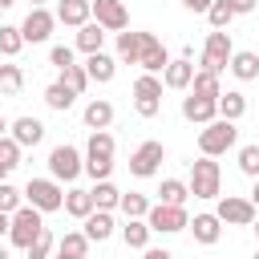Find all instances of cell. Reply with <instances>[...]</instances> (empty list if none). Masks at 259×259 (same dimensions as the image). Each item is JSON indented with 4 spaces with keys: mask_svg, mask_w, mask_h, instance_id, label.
I'll return each mask as SVG.
<instances>
[{
    "mask_svg": "<svg viewBox=\"0 0 259 259\" xmlns=\"http://www.w3.org/2000/svg\"><path fill=\"white\" fill-rule=\"evenodd\" d=\"M113 150H117V142H113L109 130H89V142H85L81 154H85V174L93 182H101V178L113 174Z\"/></svg>",
    "mask_w": 259,
    "mask_h": 259,
    "instance_id": "cell-1",
    "label": "cell"
},
{
    "mask_svg": "<svg viewBox=\"0 0 259 259\" xmlns=\"http://www.w3.org/2000/svg\"><path fill=\"white\" fill-rule=\"evenodd\" d=\"M235 146H239V125L227 117H214L198 130V154H206V158H223Z\"/></svg>",
    "mask_w": 259,
    "mask_h": 259,
    "instance_id": "cell-2",
    "label": "cell"
},
{
    "mask_svg": "<svg viewBox=\"0 0 259 259\" xmlns=\"http://www.w3.org/2000/svg\"><path fill=\"white\" fill-rule=\"evenodd\" d=\"M186 186H190L194 198H219V194H223V166H219L214 158L198 154V158L190 162V178H186Z\"/></svg>",
    "mask_w": 259,
    "mask_h": 259,
    "instance_id": "cell-3",
    "label": "cell"
},
{
    "mask_svg": "<svg viewBox=\"0 0 259 259\" xmlns=\"http://www.w3.org/2000/svg\"><path fill=\"white\" fill-rule=\"evenodd\" d=\"M81 174H85V154H81L73 142H61V146L49 150V178H57L61 186H65V182L73 186Z\"/></svg>",
    "mask_w": 259,
    "mask_h": 259,
    "instance_id": "cell-4",
    "label": "cell"
},
{
    "mask_svg": "<svg viewBox=\"0 0 259 259\" xmlns=\"http://www.w3.org/2000/svg\"><path fill=\"white\" fill-rule=\"evenodd\" d=\"M24 202L28 206H36L40 214H53V210H61L65 206V186L57 182V178H28L24 182Z\"/></svg>",
    "mask_w": 259,
    "mask_h": 259,
    "instance_id": "cell-5",
    "label": "cell"
},
{
    "mask_svg": "<svg viewBox=\"0 0 259 259\" xmlns=\"http://www.w3.org/2000/svg\"><path fill=\"white\" fill-rule=\"evenodd\" d=\"M40 231H45V214H40L36 206L20 202V206L12 210V219H8V243L24 251V247H28V243H32Z\"/></svg>",
    "mask_w": 259,
    "mask_h": 259,
    "instance_id": "cell-6",
    "label": "cell"
},
{
    "mask_svg": "<svg viewBox=\"0 0 259 259\" xmlns=\"http://www.w3.org/2000/svg\"><path fill=\"white\" fill-rule=\"evenodd\" d=\"M231 53H235L231 32H227V28H210L206 40H202V57H198V65H202L206 73H223V69L231 65Z\"/></svg>",
    "mask_w": 259,
    "mask_h": 259,
    "instance_id": "cell-7",
    "label": "cell"
},
{
    "mask_svg": "<svg viewBox=\"0 0 259 259\" xmlns=\"http://www.w3.org/2000/svg\"><path fill=\"white\" fill-rule=\"evenodd\" d=\"M162 77L158 73H142L138 81H134V113L138 117H158V109H162Z\"/></svg>",
    "mask_w": 259,
    "mask_h": 259,
    "instance_id": "cell-8",
    "label": "cell"
},
{
    "mask_svg": "<svg viewBox=\"0 0 259 259\" xmlns=\"http://www.w3.org/2000/svg\"><path fill=\"white\" fill-rule=\"evenodd\" d=\"M146 223L154 235H178V231H186L190 214H186V206H174V202H150Z\"/></svg>",
    "mask_w": 259,
    "mask_h": 259,
    "instance_id": "cell-9",
    "label": "cell"
},
{
    "mask_svg": "<svg viewBox=\"0 0 259 259\" xmlns=\"http://www.w3.org/2000/svg\"><path fill=\"white\" fill-rule=\"evenodd\" d=\"M53 28H57V16H53L49 4H32L28 16L20 20V36H24V45H45V40L53 36Z\"/></svg>",
    "mask_w": 259,
    "mask_h": 259,
    "instance_id": "cell-10",
    "label": "cell"
},
{
    "mask_svg": "<svg viewBox=\"0 0 259 259\" xmlns=\"http://www.w3.org/2000/svg\"><path fill=\"white\" fill-rule=\"evenodd\" d=\"M214 214H219V223H227V227H251L259 210H255L251 198H243V194H219V198H214Z\"/></svg>",
    "mask_w": 259,
    "mask_h": 259,
    "instance_id": "cell-11",
    "label": "cell"
},
{
    "mask_svg": "<svg viewBox=\"0 0 259 259\" xmlns=\"http://www.w3.org/2000/svg\"><path fill=\"white\" fill-rule=\"evenodd\" d=\"M162 162H166V146L162 142H142L134 154H130V174L134 178H154L158 170H162Z\"/></svg>",
    "mask_w": 259,
    "mask_h": 259,
    "instance_id": "cell-12",
    "label": "cell"
},
{
    "mask_svg": "<svg viewBox=\"0 0 259 259\" xmlns=\"http://www.w3.org/2000/svg\"><path fill=\"white\" fill-rule=\"evenodd\" d=\"M89 8H93V20H97L105 32H121V28H130V12H125L121 0H89Z\"/></svg>",
    "mask_w": 259,
    "mask_h": 259,
    "instance_id": "cell-13",
    "label": "cell"
},
{
    "mask_svg": "<svg viewBox=\"0 0 259 259\" xmlns=\"http://www.w3.org/2000/svg\"><path fill=\"white\" fill-rule=\"evenodd\" d=\"M138 65H142V73H158V77H162V69L170 65V53H166V45H162L154 32H142V53H138Z\"/></svg>",
    "mask_w": 259,
    "mask_h": 259,
    "instance_id": "cell-14",
    "label": "cell"
},
{
    "mask_svg": "<svg viewBox=\"0 0 259 259\" xmlns=\"http://www.w3.org/2000/svg\"><path fill=\"white\" fill-rule=\"evenodd\" d=\"M186 231H190L194 243H202V247H214V243L223 239V223H219L214 210H198V214L186 223Z\"/></svg>",
    "mask_w": 259,
    "mask_h": 259,
    "instance_id": "cell-15",
    "label": "cell"
},
{
    "mask_svg": "<svg viewBox=\"0 0 259 259\" xmlns=\"http://www.w3.org/2000/svg\"><path fill=\"white\" fill-rule=\"evenodd\" d=\"M81 231H85L89 243H105V239L117 235V219H113V210H93V214L81 219Z\"/></svg>",
    "mask_w": 259,
    "mask_h": 259,
    "instance_id": "cell-16",
    "label": "cell"
},
{
    "mask_svg": "<svg viewBox=\"0 0 259 259\" xmlns=\"http://www.w3.org/2000/svg\"><path fill=\"white\" fill-rule=\"evenodd\" d=\"M8 134L20 142V150H28V146H40V142H45V121L32 117V113H24V117L8 121Z\"/></svg>",
    "mask_w": 259,
    "mask_h": 259,
    "instance_id": "cell-17",
    "label": "cell"
},
{
    "mask_svg": "<svg viewBox=\"0 0 259 259\" xmlns=\"http://www.w3.org/2000/svg\"><path fill=\"white\" fill-rule=\"evenodd\" d=\"M190 81H194V65H190L186 57H170V65L162 69V85L174 89V93H186Z\"/></svg>",
    "mask_w": 259,
    "mask_h": 259,
    "instance_id": "cell-18",
    "label": "cell"
},
{
    "mask_svg": "<svg viewBox=\"0 0 259 259\" xmlns=\"http://www.w3.org/2000/svg\"><path fill=\"white\" fill-rule=\"evenodd\" d=\"M182 117L194 121V125H206V121L219 117V101H214V97H194V93H186V97H182Z\"/></svg>",
    "mask_w": 259,
    "mask_h": 259,
    "instance_id": "cell-19",
    "label": "cell"
},
{
    "mask_svg": "<svg viewBox=\"0 0 259 259\" xmlns=\"http://www.w3.org/2000/svg\"><path fill=\"white\" fill-rule=\"evenodd\" d=\"M53 16H57V24H65V28H81L85 20H93V8H89V0H57Z\"/></svg>",
    "mask_w": 259,
    "mask_h": 259,
    "instance_id": "cell-20",
    "label": "cell"
},
{
    "mask_svg": "<svg viewBox=\"0 0 259 259\" xmlns=\"http://www.w3.org/2000/svg\"><path fill=\"white\" fill-rule=\"evenodd\" d=\"M85 73H89V81L109 85V81L117 77V57H109L105 49H101V53H89V57H85Z\"/></svg>",
    "mask_w": 259,
    "mask_h": 259,
    "instance_id": "cell-21",
    "label": "cell"
},
{
    "mask_svg": "<svg viewBox=\"0 0 259 259\" xmlns=\"http://www.w3.org/2000/svg\"><path fill=\"white\" fill-rule=\"evenodd\" d=\"M81 121H85V130H109V125H113V101H105V97L85 101Z\"/></svg>",
    "mask_w": 259,
    "mask_h": 259,
    "instance_id": "cell-22",
    "label": "cell"
},
{
    "mask_svg": "<svg viewBox=\"0 0 259 259\" xmlns=\"http://www.w3.org/2000/svg\"><path fill=\"white\" fill-rule=\"evenodd\" d=\"M73 49H77V53H85V57H89V53H101V49H105V28H101L97 20H85V24L77 28Z\"/></svg>",
    "mask_w": 259,
    "mask_h": 259,
    "instance_id": "cell-23",
    "label": "cell"
},
{
    "mask_svg": "<svg viewBox=\"0 0 259 259\" xmlns=\"http://www.w3.org/2000/svg\"><path fill=\"white\" fill-rule=\"evenodd\" d=\"M117 231H121V243H125L130 251H146V247H150V235H154L146 219H125Z\"/></svg>",
    "mask_w": 259,
    "mask_h": 259,
    "instance_id": "cell-24",
    "label": "cell"
},
{
    "mask_svg": "<svg viewBox=\"0 0 259 259\" xmlns=\"http://www.w3.org/2000/svg\"><path fill=\"white\" fill-rule=\"evenodd\" d=\"M227 69L235 73V81H255V77H259V53H251V49H235Z\"/></svg>",
    "mask_w": 259,
    "mask_h": 259,
    "instance_id": "cell-25",
    "label": "cell"
},
{
    "mask_svg": "<svg viewBox=\"0 0 259 259\" xmlns=\"http://www.w3.org/2000/svg\"><path fill=\"white\" fill-rule=\"evenodd\" d=\"M138 53H142V32H134V28H121L117 32V65H138Z\"/></svg>",
    "mask_w": 259,
    "mask_h": 259,
    "instance_id": "cell-26",
    "label": "cell"
},
{
    "mask_svg": "<svg viewBox=\"0 0 259 259\" xmlns=\"http://www.w3.org/2000/svg\"><path fill=\"white\" fill-rule=\"evenodd\" d=\"M65 214H73V219H85V214H93V194L85 190V186H69L65 190V206H61Z\"/></svg>",
    "mask_w": 259,
    "mask_h": 259,
    "instance_id": "cell-27",
    "label": "cell"
},
{
    "mask_svg": "<svg viewBox=\"0 0 259 259\" xmlns=\"http://www.w3.org/2000/svg\"><path fill=\"white\" fill-rule=\"evenodd\" d=\"M73 101H77V93H73V89H69L61 77H57L53 85H45V105H49V109L65 113V109H73Z\"/></svg>",
    "mask_w": 259,
    "mask_h": 259,
    "instance_id": "cell-28",
    "label": "cell"
},
{
    "mask_svg": "<svg viewBox=\"0 0 259 259\" xmlns=\"http://www.w3.org/2000/svg\"><path fill=\"white\" fill-rule=\"evenodd\" d=\"M89 194H93V210H117V202H121V190H117L109 178L93 182V186H89Z\"/></svg>",
    "mask_w": 259,
    "mask_h": 259,
    "instance_id": "cell-29",
    "label": "cell"
},
{
    "mask_svg": "<svg viewBox=\"0 0 259 259\" xmlns=\"http://www.w3.org/2000/svg\"><path fill=\"white\" fill-rule=\"evenodd\" d=\"M57 255H69V259H89V239L85 231H65L57 239Z\"/></svg>",
    "mask_w": 259,
    "mask_h": 259,
    "instance_id": "cell-30",
    "label": "cell"
},
{
    "mask_svg": "<svg viewBox=\"0 0 259 259\" xmlns=\"http://www.w3.org/2000/svg\"><path fill=\"white\" fill-rule=\"evenodd\" d=\"M186 93H194V97H214V101H219V93H223V81H219V73L194 69V81H190V89H186Z\"/></svg>",
    "mask_w": 259,
    "mask_h": 259,
    "instance_id": "cell-31",
    "label": "cell"
},
{
    "mask_svg": "<svg viewBox=\"0 0 259 259\" xmlns=\"http://www.w3.org/2000/svg\"><path fill=\"white\" fill-rule=\"evenodd\" d=\"M247 113V97L239 93V89H227V93H219V117H227V121H239Z\"/></svg>",
    "mask_w": 259,
    "mask_h": 259,
    "instance_id": "cell-32",
    "label": "cell"
},
{
    "mask_svg": "<svg viewBox=\"0 0 259 259\" xmlns=\"http://www.w3.org/2000/svg\"><path fill=\"white\" fill-rule=\"evenodd\" d=\"M186 198H190V186H186L182 178H162V186H158V202L186 206Z\"/></svg>",
    "mask_w": 259,
    "mask_h": 259,
    "instance_id": "cell-33",
    "label": "cell"
},
{
    "mask_svg": "<svg viewBox=\"0 0 259 259\" xmlns=\"http://www.w3.org/2000/svg\"><path fill=\"white\" fill-rule=\"evenodd\" d=\"M24 89V69L20 65H0V97H16Z\"/></svg>",
    "mask_w": 259,
    "mask_h": 259,
    "instance_id": "cell-34",
    "label": "cell"
},
{
    "mask_svg": "<svg viewBox=\"0 0 259 259\" xmlns=\"http://www.w3.org/2000/svg\"><path fill=\"white\" fill-rule=\"evenodd\" d=\"M117 210L125 214V219H146V210H150V198L146 194H138V190H121V202H117Z\"/></svg>",
    "mask_w": 259,
    "mask_h": 259,
    "instance_id": "cell-35",
    "label": "cell"
},
{
    "mask_svg": "<svg viewBox=\"0 0 259 259\" xmlns=\"http://www.w3.org/2000/svg\"><path fill=\"white\" fill-rule=\"evenodd\" d=\"M53 251H57V235H53L49 227H45V231L24 247V255H28V259H53Z\"/></svg>",
    "mask_w": 259,
    "mask_h": 259,
    "instance_id": "cell-36",
    "label": "cell"
},
{
    "mask_svg": "<svg viewBox=\"0 0 259 259\" xmlns=\"http://www.w3.org/2000/svg\"><path fill=\"white\" fill-rule=\"evenodd\" d=\"M61 81H65V85H69V89H73L77 97H81V93H85V89L93 85V81H89V73H85V65H77V61L61 69Z\"/></svg>",
    "mask_w": 259,
    "mask_h": 259,
    "instance_id": "cell-37",
    "label": "cell"
},
{
    "mask_svg": "<svg viewBox=\"0 0 259 259\" xmlns=\"http://www.w3.org/2000/svg\"><path fill=\"white\" fill-rule=\"evenodd\" d=\"M20 49H24L20 24H0V57H16Z\"/></svg>",
    "mask_w": 259,
    "mask_h": 259,
    "instance_id": "cell-38",
    "label": "cell"
},
{
    "mask_svg": "<svg viewBox=\"0 0 259 259\" xmlns=\"http://www.w3.org/2000/svg\"><path fill=\"white\" fill-rule=\"evenodd\" d=\"M20 154H24V150H20V142H16L12 134H4V138H0V166H4L8 174L20 166Z\"/></svg>",
    "mask_w": 259,
    "mask_h": 259,
    "instance_id": "cell-39",
    "label": "cell"
},
{
    "mask_svg": "<svg viewBox=\"0 0 259 259\" xmlns=\"http://www.w3.org/2000/svg\"><path fill=\"white\" fill-rule=\"evenodd\" d=\"M239 170H243L247 178H259V142L239 146Z\"/></svg>",
    "mask_w": 259,
    "mask_h": 259,
    "instance_id": "cell-40",
    "label": "cell"
},
{
    "mask_svg": "<svg viewBox=\"0 0 259 259\" xmlns=\"http://www.w3.org/2000/svg\"><path fill=\"white\" fill-rule=\"evenodd\" d=\"M202 16L210 20V28H227V24L235 20V12H231V4H227V0H210V8H206Z\"/></svg>",
    "mask_w": 259,
    "mask_h": 259,
    "instance_id": "cell-41",
    "label": "cell"
},
{
    "mask_svg": "<svg viewBox=\"0 0 259 259\" xmlns=\"http://www.w3.org/2000/svg\"><path fill=\"white\" fill-rule=\"evenodd\" d=\"M20 202H24V190H16V186L4 178V182H0V210H4V214H12Z\"/></svg>",
    "mask_w": 259,
    "mask_h": 259,
    "instance_id": "cell-42",
    "label": "cell"
},
{
    "mask_svg": "<svg viewBox=\"0 0 259 259\" xmlns=\"http://www.w3.org/2000/svg\"><path fill=\"white\" fill-rule=\"evenodd\" d=\"M73 53H77L73 45H53V49H49V65H57V69H65V65H73V61H77Z\"/></svg>",
    "mask_w": 259,
    "mask_h": 259,
    "instance_id": "cell-43",
    "label": "cell"
},
{
    "mask_svg": "<svg viewBox=\"0 0 259 259\" xmlns=\"http://www.w3.org/2000/svg\"><path fill=\"white\" fill-rule=\"evenodd\" d=\"M227 4H231V12H235V16H247V12H255V8H259V0H227Z\"/></svg>",
    "mask_w": 259,
    "mask_h": 259,
    "instance_id": "cell-44",
    "label": "cell"
},
{
    "mask_svg": "<svg viewBox=\"0 0 259 259\" xmlns=\"http://www.w3.org/2000/svg\"><path fill=\"white\" fill-rule=\"evenodd\" d=\"M142 259H174V255H170L166 247H146V251H142Z\"/></svg>",
    "mask_w": 259,
    "mask_h": 259,
    "instance_id": "cell-45",
    "label": "cell"
},
{
    "mask_svg": "<svg viewBox=\"0 0 259 259\" xmlns=\"http://www.w3.org/2000/svg\"><path fill=\"white\" fill-rule=\"evenodd\" d=\"M182 8H186V12H206L210 0H182Z\"/></svg>",
    "mask_w": 259,
    "mask_h": 259,
    "instance_id": "cell-46",
    "label": "cell"
},
{
    "mask_svg": "<svg viewBox=\"0 0 259 259\" xmlns=\"http://www.w3.org/2000/svg\"><path fill=\"white\" fill-rule=\"evenodd\" d=\"M247 198H251V206L259 210V178H255V186H251V194H247Z\"/></svg>",
    "mask_w": 259,
    "mask_h": 259,
    "instance_id": "cell-47",
    "label": "cell"
},
{
    "mask_svg": "<svg viewBox=\"0 0 259 259\" xmlns=\"http://www.w3.org/2000/svg\"><path fill=\"white\" fill-rule=\"evenodd\" d=\"M8 219H12V214H4V210H0V239H8Z\"/></svg>",
    "mask_w": 259,
    "mask_h": 259,
    "instance_id": "cell-48",
    "label": "cell"
},
{
    "mask_svg": "<svg viewBox=\"0 0 259 259\" xmlns=\"http://www.w3.org/2000/svg\"><path fill=\"white\" fill-rule=\"evenodd\" d=\"M4 134H8V117L0 113V138H4Z\"/></svg>",
    "mask_w": 259,
    "mask_h": 259,
    "instance_id": "cell-49",
    "label": "cell"
},
{
    "mask_svg": "<svg viewBox=\"0 0 259 259\" xmlns=\"http://www.w3.org/2000/svg\"><path fill=\"white\" fill-rule=\"evenodd\" d=\"M12 4H16V0H0V12H8V8H12Z\"/></svg>",
    "mask_w": 259,
    "mask_h": 259,
    "instance_id": "cell-50",
    "label": "cell"
},
{
    "mask_svg": "<svg viewBox=\"0 0 259 259\" xmlns=\"http://www.w3.org/2000/svg\"><path fill=\"white\" fill-rule=\"evenodd\" d=\"M251 231H255V239H259V214H255V223H251Z\"/></svg>",
    "mask_w": 259,
    "mask_h": 259,
    "instance_id": "cell-51",
    "label": "cell"
},
{
    "mask_svg": "<svg viewBox=\"0 0 259 259\" xmlns=\"http://www.w3.org/2000/svg\"><path fill=\"white\" fill-rule=\"evenodd\" d=\"M0 259H8V247H4V243H0Z\"/></svg>",
    "mask_w": 259,
    "mask_h": 259,
    "instance_id": "cell-52",
    "label": "cell"
},
{
    "mask_svg": "<svg viewBox=\"0 0 259 259\" xmlns=\"http://www.w3.org/2000/svg\"><path fill=\"white\" fill-rule=\"evenodd\" d=\"M4 178H8V170H4V166H0V182H4Z\"/></svg>",
    "mask_w": 259,
    "mask_h": 259,
    "instance_id": "cell-53",
    "label": "cell"
},
{
    "mask_svg": "<svg viewBox=\"0 0 259 259\" xmlns=\"http://www.w3.org/2000/svg\"><path fill=\"white\" fill-rule=\"evenodd\" d=\"M53 259H69V255H57V251H53Z\"/></svg>",
    "mask_w": 259,
    "mask_h": 259,
    "instance_id": "cell-54",
    "label": "cell"
},
{
    "mask_svg": "<svg viewBox=\"0 0 259 259\" xmlns=\"http://www.w3.org/2000/svg\"><path fill=\"white\" fill-rule=\"evenodd\" d=\"M28 4H49V0H28Z\"/></svg>",
    "mask_w": 259,
    "mask_h": 259,
    "instance_id": "cell-55",
    "label": "cell"
},
{
    "mask_svg": "<svg viewBox=\"0 0 259 259\" xmlns=\"http://www.w3.org/2000/svg\"><path fill=\"white\" fill-rule=\"evenodd\" d=\"M255 259H259V251H255Z\"/></svg>",
    "mask_w": 259,
    "mask_h": 259,
    "instance_id": "cell-56",
    "label": "cell"
}]
</instances>
